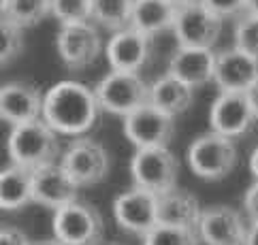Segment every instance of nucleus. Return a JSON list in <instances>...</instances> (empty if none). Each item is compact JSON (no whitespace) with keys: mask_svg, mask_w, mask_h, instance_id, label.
I'll return each instance as SVG.
<instances>
[{"mask_svg":"<svg viewBox=\"0 0 258 245\" xmlns=\"http://www.w3.org/2000/svg\"><path fill=\"white\" fill-rule=\"evenodd\" d=\"M100 111L94 90L81 81H58L43 94V122L64 137H86L96 126Z\"/></svg>","mask_w":258,"mask_h":245,"instance_id":"1","label":"nucleus"},{"mask_svg":"<svg viewBox=\"0 0 258 245\" xmlns=\"http://www.w3.org/2000/svg\"><path fill=\"white\" fill-rule=\"evenodd\" d=\"M60 151L58 134L53 132L43 117L32 122L15 124L7 139V153L11 158V165L24 169H39L49 162H56Z\"/></svg>","mask_w":258,"mask_h":245,"instance_id":"2","label":"nucleus"},{"mask_svg":"<svg viewBox=\"0 0 258 245\" xmlns=\"http://www.w3.org/2000/svg\"><path fill=\"white\" fill-rule=\"evenodd\" d=\"M190 171L201 179L220 181L233 173L239 162V149L235 139L209 130L190 143L186 151Z\"/></svg>","mask_w":258,"mask_h":245,"instance_id":"3","label":"nucleus"},{"mask_svg":"<svg viewBox=\"0 0 258 245\" xmlns=\"http://www.w3.org/2000/svg\"><path fill=\"white\" fill-rule=\"evenodd\" d=\"M53 237L64 245H103L105 222L92 203L75 201L53 211Z\"/></svg>","mask_w":258,"mask_h":245,"instance_id":"4","label":"nucleus"},{"mask_svg":"<svg viewBox=\"0 0 258 245\" xmlns=\"http://www.w3.org/2000/svg\"><path fill=\"white\" fill-rule=\"evenodd\" d=\"M94 94L103 111L119 117H126L128 113L150 103V86L139 72L111 70L98 81Z\"/></svg>","mask_w":258,"mask_h":245,"instance_id":"5","label":"nucleus"},{"mask_svg":"<svg viewBox=\"0 0 258 245\" xmlns=\"http://www.w3.org/2000/svg\"><path fill=\"white\" fill-rule=\"evenodd\" d=\"M131 175L137 188L162 194L177 186L179 160L175 151L169 149V145L137 149L131 160Z\"/></svg>","mask_w":258,"mask_h":245,"instance_id":"6","label":"nucleus"},{"mask_svg":"<svg viewBox=\"0 0 258 245\" xmlns=\"http://www.w3.org/2000/svg\"><path fill=\"white\" fill-rule=\"evenodd\" d=\"M224 20L209 11L201 0L183 3L177 7V15L173 22V32L179 47H201V49H214L220 34H222Z\"/></svg>","mask_w":258,"mask_h":245,"instance_id":"7","label":"nucleus"},{"mask_svg":"<svg viewBox=\"0 0 258 245\" xmlns=\"http://www.w3.org/2000/svg\"><path fill=\"white\" fill-rule=\"evenodd\" d=\"M60 167L71 175L79 188L100 184L111 167V158L105 145L90 137H77L60 158Z\"/></svg>","mask_w":258,"mask_h":245,"instance_id":"8","label":"nucleus"},{"mask_svg":"<svg viewBox=\"0 0 258 245\" xmlns=\"http://www.w3.org/2000/svg\"><path fill=\"white\" fill-rule=\"evenodd\" d=\"M56 49L62 64L71 70L92 66L103 51V39L92 22L60 24L56 34Z\"/></svg>","mask_w":258,"mask_h":245,"instance_id":"9","label":"nucleus"},{"mask_svg":"<svg viewBox=\"0 0 258 245\" xmlns=\"http://www.w3.org/2000/svg\"><path fill=\"white\" fill-rule=\"evenodd\" d=\"M124 137L137 149L164 147L175 137V117L147 103L124 117Z\"/></svg>","mask_w":258,"mask_h":245,"instance_id":"10","label":"nucleus"},{"mask_svg":"<svg viewBox=\"0 0 258 245\" xmlns=\"http://www.w3.org/2000/svg\"><path fill=\"white\" fill-rule=\"evenodd\" d=\"M113 217L119 228L143 237L158 224V194L135 186L113 201Z\"/></svg>","mask_w":258,"mask_h":245,"instance_id":"11","label":"nucleus"},{"mask_svg":"<svg viewBox=\"0 0 258 245\" xmlns=\"http://www.w3.org/2000/svg\"><path fill=\"white\" fill-rule=\"evenodd\" d=\"M256 115L247 92H220L209 109L211 130L228 139L243 137L254 126Z\"/></svg>","mask_w":258,"mask_h":245,"instance_id":"12","label":"nucleus"},{"mask_svg":"<svg viewBox=\"0 0 258 245\" xmlns=\"http://www.w3.org/2000/svg\"><path fill=\"white\" fill-rule=\"evenodd\" d=\"M154 41L152 36L139 32L133 26L115 30L105 45V56L111 70L117 72H139L152 58Z\"/></svg>","mask_w":258,"mask_h":245,"instance_id":"13","label":"nucleus"},{"mask_svg":"<svg viewBox=\"0 0 258 245\" xmlns=\"http://www.w3.org/2000/svg\"><path fill=\"white\" fill-rule=\"evenodd\" d=\"M247 224L239 209L230 205H211L203 209L197 234L207 245H243Z\"/></svg>","mask_w":258,"mask_h":245,"instance_id":"14","label":"nucleus"},{"mask_svg":"<svg viewBox=\"0 0 258 245\" xmlns=\"http://www.w3.org/2000/svg\"><path fill=\"white\" fill-rule=\"evenodd\" d=\"M79 198V186L60 167V162H49L32 171V201L49 209H60L67 203Z\"/></svg>","mask_w":258,"mask_h":245,"instance_id":"15","label":"nucleus"},{"mask_svg":"<svg viewBox=\"0 0 258 245\" xmlns=\"http://www.w3.org/2000/svg\"><path fill=\"white\" fill-rule=\"evenodd\" d=\"M43 111L41 90L28 81H9L0 86V122L11 126L39 120Z\"/></svg>","mask_w":258,"mask_h":245,"instance_id":"16","label":"nucleus"},{"mask_svg":"<svg viewBox=\"0 0 258 245\" xmlns=\"http://www.w3.org/2000/svg\"><path fill=\"white\" fill-rule=\"evenodd\" d=\"M258 79V60L230 47L216 53L214 81L222 92H247Z\"/></svg>","mask_w":258,"mask_h":245,"instance_id":"17","label":"nucleus"},{"mask_svg":"<svg viewBox=\"0 0 258 245\" xmlns=\"http://www.w3.org/2000/svg\"><path fill=\"white\" fill-rule=\"evenodd\" d=\"M216 53L214 49L177 47L169 60V72L190 88H203L214 81Z\"/></svg>","mask_w":258,"mask_h":245,"instance_id":"18","label":"nucleus"},{"mask_svg":"<svg viewBox=\"0 0 258 245\" xmlns=\"http://www.w3.org/2000/svg\"><path fill=\"white\" fill-rule=\"evenodd\" d=\"M203 207L195 194L186 190L171 188L158 194V224L177 226V228L197 230Z\"/></svg>","mask_w":258,"mask_h":245,"instance_id":"19","label":"nucleus"},{"mask_svg":"<svg viewBox=\"0 0 258 245\" xmlns=\"http://www.w3.org/2000/svg\"><path fill=\"white\" fill-rule=\"evenodd\" d=\"M192 101H195V88L173 77L171 72L158 77L150 86V105L171 117H179L181 113H186Z\"/></svg>","mask_w":258,"mask_h":245,"instance_id":"20","label":"nucleus"},{"mask_svg":"<svg viewBox=\"0 0 258 245\" xmlns=\"http://www.w3.org/2000/svg\"><path fill=\"white\" fill-rule=\"evenodd\" d=\"M177 7L173 0H135L131 11V26L139 32L154 36L173 28Z\"/></svg>","mask_w":258,"mask_h":245,"instance_id":"21","label":"nucleus"},{"mask_svg":"<svg viewBox=\"0 0 258 245\" xmlns=\"http://www.w3.org/2000/svg\"><path fill=\"white\" fill-rule=\"evenodd\" d=\"M32 201V171L9 165L0 171V209L20 211Z\"/></svg>","mask_w":258,"mask_h":245,"instance_id":"22","label":"nucleus"},{"mask_svg":"<svg viewBox=\"0 0 258 245\" xmlns=\"http://www.w3.org/2000/svg\"><path fill=\"white\" fill-rule=\"evenodd\" d=\"M135 0H92V22L109 30H122L131 26V11Z\"/></svg>","mask_w":258,"mask_h":245,"instance_id":"23","label":"nucleus"},{"mask_svg":"<svg viewBox=\"0 0 258 245\" xmlns=\"http://www.w3.org/2000/svg\"><path fill=\"white\" fill-rule=\"evenodd\" d=\"M7 15L22 28H30L51 15V0H9Z\"/></svg>","mask_w":258,"mask_h":245,"instance_id":"24","label":"nucleus"},{"mask_svg":"<svg viewBox=\"0 0 258 245\" xmlns=\"http://www.w3.org/2000/svg\"><path fill=\"white\" fill-rule=\"evenodd\" d=\"M143 245H199V234L197 230L156 224L150 232L143 234Z\"/></svg>","mask_w":258,"mask_h":245,"instance_id":"25","label":"nucleus"},{"mask_svg":"<svg viewBox=\"0 0 258 245\" xmlns=\"http://www.w3.org/2000/svg\"><path fill=\"white\" fill-rule=\"evenodd\" d=\"M24 49V28L9 15L0 17V64L15 60Z\"/></svg>","mask_w":258,"mask_h":245,"instance_id":"26","label":"nucleus"},{"mask_svg":"<svg viewBox=\"0 0 258 245\" xmlns=\"http://www.w3.org/2000/svg\"><path fill=\"white\" fill-rule=\"evenodd\" d=\"M51 15L60 24L92 22V0H51Z\"/></svg>","mask_w":258,"mask_h":245,"instance_id":"27","label":"nucleus"},{"mask_svg":"<svg viewBox=\"0 0 258 245\" xmlns=\"http://www.w3.org/2000/svg\"><path fill=\"white\" fill-rule=\"evenodd\" d=\"M233 39H235L233 47L241 49L243 53L258 60V15L245 13L243 17H239Z\"/></svg>","mask_w":258,"mask_h":245,"instance_id":"28","label":"nucleus"},{"mask_svg":"<svg viewBox=\"0 0 258 245\" xmlns=\"http://www.w3.org/2000/svg\"><path fill=\"white\" fill-rule=\"evenodd\" d=\"M209 11H214L220 20L228 17H241L245 13V0H201Z\"/></svg>","mask_w":258,"mask_h":245,"instance_id":"29","label":"nucleus"},{"mask_svg":"<svg viewBox=\"0 0 258 245\" xmlns=\"http://www.w3.org/2000/svg\"><path fill=\"white\" fill-rule=\"evenodd\" d=\"M0 245H30L28 234L15 226H3L0 228Z\"/></svg>","mask_w":258,"mask_h":245,"instance_id":"30","label":"nucleus"},{"mask_svg":"<svg viewBox=\"0 0 258 245\" xmlns=\"http://www.w3.org/2000/svg\"><path fill=\"white\" fill-rule=\"evenodd\" d=\"M243 209L247 213V217L254 222H258V181L254 179V184L247 188V192L243 196Z\"/></svg>","mask_w":258,"mask_h":245,"instance_id":"31","label":"nucleus"},{"mask_svg":"<svg viewBox=\"0 0 258 245\" xmlns=\"http://www.w3.org/2000/svg\"><path fill=\"white\" fill-rule=\"evenodd\" d=\"M243 245H258V222H254L252 226H247L245 243Z\"/></svg>","mask_w":258,"mask_h":245,"instance_id":"32","label":"nucleus"},{"mask_svg":"<svg viewBox=\"0 0 258 245\" xmlns=\"http://www.w3.org/2000/svg\"><path fill=\"white\" fill-rule=\"evenodd\" d=\"M247 98H250L252 109H254V115H256V120H258V79H256V84L250 90H247Z\"/></svg>","mask_w":258,"mask_h":245,"instance_id":"33","label":"nucleus"},{"mask_svg":"<svg viewBox=\"0 0 258 245\" xmlns=\"http://www.w3.org/2000/svg\"><path fill=\"white\" fill-rule=\"evenodd\" d=\"M250 173L254 175V179H258V147L252 151V156H250Z\"/></svg>","mask_w":258,"mask_h":245,"instance_id":"34","label":"nucleus"},{"mask_svg":"<svg viewBox=\"0 0 258 245\" xmlns=\"http://www.w3.org/2000/svg\"><path fill=\"white\" fill-rule=\"evenodd\" d=\"M30 245H64L62 241H58L56 237L51 239H39V241H30Z\"/></svg>","mask_w":258,"mask_h":245,"instance_id":"35","label":"nucleus"},{"mask_svg":"<svg viewBox=\"0 0 258 245\" xmlns=\"http://www.w3.org/2000/svg\"><path fill=\"white\" fill-rule=\"evenodd\" d=\"M245 13L258 15V0H245Z\"/></svg>","mask_w":258,"mask_h":245,"instance_id":"36","label":"nucleus"},{"mask_svg":"<svg viewBox=\"0 0 258 245\" xmlns=\"http://www.w3.org/2000/svg\"><path fill=\"white\" fill-rule=\"evenodd\" d=\"M7 9H9V0H0V17L7 15Z\"/></svg>","mask_w":258,"mask_h":245,"instance_id":"37","label":"nucleus"},{"mask_svg":"<svg viewBox=\"0 0 258 245\" xmlns=\"http://www.w3.org/2000/svg\"><path fill=\"white\" fill-rule=\"evenodd\" d=\"M175 5H183V3H192V0H173Z\"/></svg>","mask_w":258,"mask_h":245,"instance_id":"38","label":"nucleus"},{"mask_svg":"<svg viewBox=\"0 0 258 245\" xmlns=\"http://www.w3.org/2000/svg\"><path fill=\"white\" fill-rule=\"evenodd\" d=\"M256 181H258V179H256Z\"/></svg>","mask_w":258,"mask_h":245,"instance_id":"39","label":"nucleus"}]
</instances>
